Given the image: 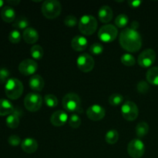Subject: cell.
I'll use <instances>...</instances> for the list:
<instances>
[{"mask_svg": "<svg viewBox=\"0 0 158 158\" xmlns=\"http://www.w3.org/2000/svg\"><path fill=\"white\" fill-rule=\"evenodd\" d=\"M120 46L130 52H137L142 46L141 35L139 32L131 28H126L121 31L119 37Z\"/></svg>", "mask_w": 158, "mask_h": 158, "instance_id": "1", "label": "cell"}, {"mask_svg": "<svg viewBox=\"0 0 158 158\" xmlns=\"http://www.w3.org/2000/svg\"><path fill=\"white\" fill-rule=\"evenodd\" d=\"M63 107L69 113H83L80 97L74 93L66 94L62 100Z\"/></svg>", "mask_w": 158, "mask_h": 158, "instance_id": "2", "label": "cell"}, {"mask_svg": "<svg viewBox=\"0 0 158 158\" xmlns=\"http://www.w3.org/2000/svg\"><path fill=\"white\" fill-rule=\"evenodd\" d=\"M23 85L19 80L16 78H9L5 85V93L8 98L17 100L23 93Z\"/></svg>", "mask_w": 158, "mask_h": 158, "instance_id": "3", "label": "cell"}, {"mask_svg": "<svg viewBox=\"0 0 158 158\" xmlns=\"http://www.w3.org/2000/svg\"><path fill=\"white\" fill-rule=\"evenodd\" d=\"M43 15L49 19H53L60 15L62 6L57 0H46L43 2L41 7Z\"/></svg>", "mask_w": 158, "mask_h": 158, "instance_id": "4", "label": "cell"}, {"mask_svg": "<svg viewBox=\"0 0 158 158\" xmlns=\"http://www.w3.org/2000/svg\"><path fill=\"white\" fill-rule=\"evenodd\" d=\"M79 29L85 35H90L96 32L97 29V20L91 15H84L79 22Z\"/></svg>", "mask_w": 158, "mask_h": 158, "instance_id": "5", "label": "cell"}, {"mask_svg": "<svg viewBox=\"0 0 158 158\" xmlns=\"http://www.w3.org/2000/svg\"><path fill=\"white\" fill-rule=\"evenodd\" d=\"M42 104H43V98L38 93H29L24 99L25 107L30 112H36L40 110Z\"/></svg>", "mask_w": 158, "mask_h": 158, "instance_id": "6", "label": "cell"}, {"mask_svg": "<svg viewBox=\"0 0 158 158\" xmlns=\"http://www.w3.org/2000/svg\"><path fill=\"white\" fill-rule=\"evenodd\" d=\"M118 34L117 27L114 25L106 24L102 26L98 31V37L103 43H111L116 40Z\"/></svg>", "mask_w": 158, "mask_h": 158, "instance_id": "7", "label": "cell"}, {"mask_svg": "<svg viewBox=\"0 0 158 158\" xmlns=\"http://www.w3.org/2000/svg\"><path fill=\"white\" fill-rule=\"evenodd\" d=\"M127 153L132 158H141L145 153V145L140 139H134L127 145Z\"/></svg>", "mask_w": 158, "mask_h": 158, "instance_id": "8", "label": "cell"}, {"mask_svg": "<svg viewBox=\"0 0 158 158\" xmlns=\"http://www.w3.org/2000/svg\"><path fill=\"white\" fill-rule=\"evenodd\" d=\"M121 114L125 120L128 121H133L138 117V107L134 102L127 101L121 106Z\"/></svg>", "mask_w": 158, "mask_h": 158, "instance_id": "9", "label": "cell"}, {"mask_svg": "<svg viewBox=\"0 0 158 158\" xmlns=\"http://www.w3.org/2000/svg\"><path fill=\"white\" fill-rule=\"evenodd\" d=\"M77 65L80 71L83 73H89L94 69L95 62L92 56L88 53H83L77 58Z\"/></svg>", "mask_w": 158, "mask_h": 158, "instance_id": "10", "label": "cell"}, {"mask_svg": "<svg viewBox=\"0 0 158 158\" xmlns=\"http://www.w3.org/2000/svg\"><path fill=\"white\" fill-rule=\"evenodd\" d=\"M156 60V52L152 49H147L139 55L137 63L143 68H149L154 63Z\"/></svg>", "mask_w": 158, "mask_h": 158, "instance_id": "11", "label": "cell"}, {"mask_svg": "<svg viewBox=\"0 0 158 158\" xmlns=\"http://www.w3.org/2000/svg\"><path fill=\"white\" fill-rule=\"evenodd\" d=\"M38 69L36 62L31 59L23 60L19 65V70L24 76H33Z\"/></svg>", "mask_w": 158, "mask_h": 158, "instance_id": "12", "label": "cell"}, {"mask_svg": "<svg viewBox=\"0 0 158 158\" xmlns=\"http://www.w3.org/2000/svg\"><path fill=\"white\" fill-rule=\"evenodd\" d=\"M106 110L99 104H94L86 110V116L93 121H99L104 118Z\"/></svg>", "mask_w": 158, "mask_h": 158, "instance_id": "13", "label": "cell"}, {"mask_svg": "<svg viewBox=\"0 0 158 158\" xmlns=\"http://www.w3.org/2000/svg\"><path fill=\"white\" fill-rule=\"evenodd\" d=\"M68 114L66 111L56 110L52 114L50 117V122L53 126L62 127L65 125L68 120Z\"/></svg>", "mask_w": 158, "mask_h": 158, "instance_id": "14", "label": "cell"}, {"mask_svg": "<svg viewBox=\"0 0 158 158\" xmlns=\"http://www.w3.org/2000/svg\"><path fill=\"white\" fill-rule=\"evenodd\" d=\"M114 12L112 9L107 5L101 6L98 11V18L101 23H108L112 20Z\"/></svg>", "mask_w": 158, "mask_h": 158, "instance_id": "15", "label": "cell"}, {"mask_svg": "<svg viewBox=\"0 0 158 158\" xmlns=\"http://www.w3.org/2000/svg\"><path fill=\"white\" fill-rule=\"evenodd\" d=\"M21 148L26 154H32L38 149V142L35 139L27 137L22 141Z\"/></svg>", "mask_w": 158, "mask_h": 158, "instance_id": "16", "label": "cell"}, {"mask_svg": "<svg viewBox=\"0 0 158 158\" xmlns=\"http://www.w3.org/2000/svg\"><path fill=\"white\" fill-rule=\"evenodd\" d=\"M88 41L83 35H76L71 41V46L73 49L77 52H81L87 47Z\"/></svg>", "mask_w": 158, "mask_h": 158, "instance_id": "17", "label": "cell"}, {"mask_svg": "<svg viewBox=\"0 0 158 158\" xmlns=\"http://www.w3.org/2000/svg\"><path fill=\"white\" fill-rule=\"evenodd\" d=\"M23 38L28 44H34L39 40V33L36 29L32 27H28L23 31Z\"/></svg>", "mask_w": 158, "mask_h": 158, "instance_id": "18", "label": "cell"}, {"mask_svg": "<svg viewBox=\"0 0 158 158\" xmlns=\"http://www.w3.org/2000/svg\"><path fill=\"white\" fill-rule=\"evenodd\" d=\"M29 87L34 91L36 92H40L43 90V87H44V80L43 77L38 74H35V75L32 76L29 79Z\"/></svg>", "mask_w": 158, "mask_h": 158, "instance_id": "19", "label": "cell"}, {"mask_svg": "<svg viewBox=\"0 0 158 158\" xmlns=\"http://www.w3.org/2000/svg\"><path fill=\"white\" fill-rule=\"evenodd\" d=\"M0 15L2 19L6 23H12L15 20V11L10 6H4L2 9Z\"/></svg>", "mask_w": 158, "mask_h": 158, "instance_id": "20", "label": "cell"}, {"mask_svg": "<svg viewBox=\"0 0 158 158\" xmlns=\"http://www.w3.org/2000/svg\"><path fill=\"white\" fill-rule=\"evenodd\" d=\"M15 109L9 100L6 99H0V116H9L12 114Z\"/></svg>", "mask_w": 158, "mask_h": 158, "instance_id": "21", "label": "cell"}, {"mask_svg": "<svg viewBox=\"0 0 158 158\" xmlns=\"http://www.w3.org/2000/svg\"><path fill=\"white\" fill-rule=\"evenodd\" d=\"M19 114L17 111L14 110L12 114H9L6 119V123L8 127L15 129L19 125Z\"/></svg>", "mask_w": 158, "mask_h": 158, "instance_id": "22", "label": "cell"}, {"mask_svg": "<svg viewBox=\"0 0 158 158\" xmlns=\"http://www.w3.org/2000/svg\"><path fill=\"white\" fill-rule=\"evenodd\" d=\"M146 79L149 83L158 86V66L150 68L146 73Z\"/></svg>", "mask_w": 158, "mask_h": 158, "instance_id": "23", "label": "cell"}, {"mask_svg": "<svg viewBox=\"0 0 158 158\" xmlns=\"http://www.w3.org/2000/svg\"><path fill=\"white\" fill-rule=\"evenodd\" d=\"M135 131L139 138L144 137L149 132V125L146 122H140L136 126Z\"/></svg>", "mask_w": 158, "mask_h": 158, "instance_id": "24", "label": "cell"}, {"mask_svg": "<svg viewBox=\"0 0 158 158\" xmlns=\"http://www.w3.org/2000/svg\"><path fill=\"white\" fill-rule=\"evenodd\" d=\"M119 134L115 129H111L106 132L105 135V140L109 144H114L118 141Z\"/></svg>", "mask_w": 158, "mask_h": 158, "instance_id": "25", "label": "cell"}, {"mask_svg": "<svg viewBox=\"0 0 158 158\" xmlns=\"http://www.w3.org/2000/svg\"><path fill=\"white\" fill-rule=\"evenodd\" d=\"M29 22L26 17H19V18L15 19L14 21L13 24H12V27L18 29H27L29 26Z\"/></svg>", "mask_w": 158, "mask_h": 158, "instance_id": "26", "label": "cell"}, {"mask_svg": "<svg viewBox=\"0 0 158 158\" xmlns=\"http://www.w3.org/2000/svg\"><path fill=\"white\" fill-rule=\"evenodd\" d=\"M30 54L35 60H41L43 56V49L40 45H34L30 49Z\"/></svg>", "mask_w": 158, "mask_h": 158, "instance_id": "27", "label": "cell"}, {"mask_svg": "<svg viewBox=\"0 0 158 158\" xmlns=\"http://www.w3.org/2000/svg\"><path fill=\"white\" fill-rule=\"evenodd\" d=\"M44 102L46 106L50 108L56 107L59 103L58 99L53 94H46L44 97Z\"/></svg>", "mask_w": 158, "mask_h": 158, "instance_id": "28", "label": "cell"}, {"mask_svg": "<svg viewBox=\"0 0 158 158\" xmlns=\"http://www.w3.org/2000/svg\"><path fill=\"white\" fill-rule=\"evenodd\" d=\"M120 61L123 65L127 66H133L135 65L136 60L134 56L131 53H124L122 55Z\"/></svg>", "mask_w": 158, "mask_h": 158, "instance_id": "29", "label": "cell"}, {"mask_svg": "<svg viewBox=\"0 0 158 158\" xmlns=\"http://www.w3.org/2000/svg\"><path fill=\"white\" fill-rule=\"evenodd\" d=\"M128 22H129V18H128L127 15H125V14H120L115 19L114 23H115L117 27L124 28L128 24Z\"/></svg>", "mask_w": 158, "mask_h": 158, "instance_id": "30", "label": "cell"}, {"mask_svg": "<svg viewBox=\"0 0 158 158\" xmlns=\"http://www.w3.org/2000/svg\"><path fill=\"white\" fill-rule=\"evenodd\" d=\"M123 101V97L120 94H113L109 97V103L114 106H119L121 104Z\"/></svg>", "mask_w": 158, "mask_h": 158, "instance_id": "31", "label": "cell"}, {"mask_svg": "<svg viewBox=\"0 0 158 158\" xmlns=\"http://www.w3.org/2000/svg\"><path fill=\"white\" fill-rule=\"evenodd\" d=\"M68 123H69V125L71 127L77 129V128L80 127V126L81 125V119L79 117L78 114H73L69 118Z\"/></svg>", "mask_w": 158, "mask_h": 158, "instance_id": "32", "label": "cell"}, {"mask_svg": "<svg viewBox=\"0 0 158 158\" xmlns=\"http://www.w3.org/2000/svg\"><path fill=\"white\" fill-rule=\"evenodd\" d=\"M21 38V33L19 32V31H18V29H13L9 34V40L14 44L19 43Z\"/></svg>", "mask_w": 158, "mask_h": 158, "instance_id": "33", "label": "cell"}, {"mask_svg": "<svg viewBox=\"0 0 158 158\" xmlns=\"http://www.w3.org/2000/svg\"><path fill=\"white\" fill-rule=\"evenodd\" d=\"M89 51L94 55H100L103 52V46L100 43H95L91 45L90 48H89Z\"/></svg>", "mask_w": 158, "mask_h": 158, "instance_id": "34", "label": "cell"}, {"mask_svg": "<svg viewBox=\"0 0 158 158\" xmlns=\"http://www.w3.org/2000/svg\"><path fill=\"white\" fill-rule=\"evenodd\" d=\"M150 86L149 84H148V82L145 81V80H141L137 85V89L140 94H146V93L148 92Z\"/></svg>", "mask_w": 158, "mask_h": 158, "instance_id": "35", "label": "cell"}, {"mask_svg": "<svg viewBox=\"0 0 158 158\" xmlns=\"http://www.w3.org/2000/svg\"><path fill=\"white\" fill-rule=\"evenodd\" d=\"M9 75H10V72L6 68H1L0 69V83L3 84V83H6V82L9 80Z\"/></svg>", "mask_w": 158, "mask_h": 158, "instance_id": "36", "label": "cell"}, {"mask_svg": "<svg viewBox=\"0 0 158 158\" xmlns=\"http://www.w3.org/2000/svg\"><path fill=\"white\" fill-rule=\"evenodd\" d=\"M77 23H78V20L77 17L74 15H67L64 19V24L68 27H73L76 25H77Z\"/></svg>", "mask_w": 158, "mask_h": 158, "instance_id": "37", "label": "cell"}, {"mask_svg": "<svg viewBox=\"0 0 158 158\" xmlns=\"http://www.w3.org/2000/svg\"><path fill=\"white\" fill-rule=\"evenodd\" d=\"M8 142H9V143L10 145L15 147L19 145L20 143H22V140L18 135H15V134H13V135L9 136V137L8 138Z\"/></svg>", "mask_w": 158, "mask_h": 158, "instance_id": "38", "label": "cell"}, {"mask_svg": "<svg viewBox=\"0 0 158 158\" xmlns=\"http://www.w3.org/2000/svg\"><path fill=\"white\" fill-rule=\"evenodd\" d=\"M142 4V1L140 0H134V1H128V5L133 8H137Z\"/></svg>", "mask_w": 158, "mask_h": 158, "instance_id": "39", "label": "cell"}, {"mask_svg": "<svg viewBox=\"0 0 158 158\" xmlns=\"http://www.w3.org/2000/svg\"><path fill=\"white\" fill-rule=\"evenodd\" d=\"M6 2L9 4L10 6H13L18 5L20 2V1H19V0H8V1H6Z\"/></svg>", "mask_w": 158, "mask_h": 158, "instance_id": "40", "label": "cell"}, {"mask_svg": "<svg viewBox=\"0 0 158 158\" xmlns=\"http://www.w3.org/2000/svg\"><path fill=\"white\" fill-rule=\"evenodd\" d=\"M138 27H139V23H138V22L134 21V22H133V23H132V24H131V27H130V28H131V29H135V30H137V29H138Z\"/></svg>", "mask_w": 158, "mask_h": 158, "instance_id": "41", "label": "cell"}, {"mask_svg": "<svg viewBox=\"0 0 158 158\" xmlns=\"http://www.w3.org/2000/svg\"><path fill=\"white\" fill-rule=\"evenodd\" d=\"M3 5H4V1H2V0H0V8L2 7Z\"/></svg>", "mask_w": 158, "mask_h": 158, "instance_id": "42", "label": "cell"}]
</instances>
